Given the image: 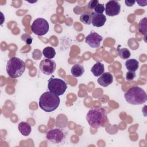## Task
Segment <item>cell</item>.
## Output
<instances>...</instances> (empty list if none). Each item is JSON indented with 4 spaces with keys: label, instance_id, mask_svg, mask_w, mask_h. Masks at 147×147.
<instances>
[{
    "label": "cell",
    "instance_id": "1",
    "mask_svg": "<svg viewBox=\"0 0 147 147\" xmlns=\"http://www.w3.org/2000/svg\"><path fill=\"white\" fill-rule=\"evenodd\" d=\"M86 120L92 127H104L108 123L107 111L102 107L93 106L88 110L86 115Z\"/></svg>",
    "mask_w": 147,
    "mask_h": 147
},
{
    "label": "cell",
    "instance_id": "2",
    "mask_svg": "<svg viewBox=\"0 0 147 147\" xmlns=\"http://www.w3.org/2000/svg\"><path fill=\"white\" fill-rule=\"evenodd\" d=\"M60 102V99L58 95L49 91L44 92L39 98L40 107L47 113L55 110L59 106Z\"/></svg>",
    "mask_w": 147,
    "mask_h": 147
},
{
    "label": "cell",
    "instance_id": "3",
    "mask_svg": "<svg viewBox=\"0 0 147 147\" xmlns=\"http://www.w3.org/2000/svg\"><path fill=\"white\" fill-rule=\"evenodd\" d=\"M124 97L127 103L133 105H141L145 103L147 100L146 92L137 86L132 87L128 89L125 92Z\"/></svg>",
    "mask_w": 147,
    "mask_h": 147
},
{
    "label": "cell",
    "instance_id": "4",
    "mask_svg": "<svg viewBox=\"0 0 147 147\" xmlns=\"http://www.w3.org/2000/svg\"><path fill=\"white\" fill-rule=\"evenodd\" d=\"M25 63L17 57H11L6 64V72L11 78H17L22 75L25 70Z\"/></svg>",
    "mask_w": 147,
    "mask_h": 147
},
{
    "label": "cell",
    "instance_id": "5",
    "mask_svg": "<svg viewBox=\"0 0 147 147\" xmlns=\"http://www.w3.org/2000/svg\"><path fill=\"white\" fill-rule=\"evenodd\" d=\"M67 131L61 128H55L49 130L46 134L48 141L53 144H61L67 138Z\"/></svg>",
    "mask_w": 147,
    "mask_h": 147
},
{
    "label": "cell",
    "instance_id": "6",
    "mask_svg": "<svg viewBox=\"0 0 147 147\" xmlns=\"http://www.w3.org/2000/svg\"><path fill=\"white\" fill-rule=\"evenodd\" d=\"M48 88L51 92L59 96L64 94L67 88V85L63 80L52 77L48 81Z\"/></svg>",
    "mask_w": 147,
    "mask_h": 147
},
{
    "label": "cell",
    "instance_id": "7",
    "mask_svg": "<svg viewBox=\"0 0 147 147\" xmlns=\"http://www.w3.org/2000/svg\"><path fill=\"white\" fill-rule=\"evenodd\" d=\"M31 29L34 34L37 36H44L48 33L49 29V25L44 18H38L33 22Z\"/></svg>",
    "mask_w": 147,
    "mask_h": 147
},
{
    "label": "cell",
    "instance_id": "8",
    "mask_svg": "<svg viewBox=\"0 0 147 147\" xmlns=\"http://www.w3.org/2000/svg\"><path fill=\"white\" fill-rule=\"evenodd\" d=\"M40 71L45 75H50L56 70V64L53 60L45 59L41 60L39 65Z\"/></svg>",
    "mask_w": 147,
    "mask_h": 147
},
{
    "label": "cell",
    "instance_id": "9",
    "mask_svg": "<svg viewBox=\"0 0 147 147\" xmlns=\"http://www.w3.org/2000/svg\"><path fill=\"white\" fill-rule=\"evenodd\" d=\"M105 10L107 16L111 17L117 16L121 11V5L117 1H109L106 3Z\"/></svg>",
    "mask_w": 147,
    "mask_h": 147
},
{
    "label": "cell",
    "instance_id": "10",
    "mask_svg": "<svg viewBox=\"0 0 147 147\" xmlns=\"http://www.w3.org/2000/svg\"><path fill=\"white\" fill-rule=\"evenodd\" d=\"M103 39L102 36L98 33L92 32L88 34L85 39L86 42L91 48H98Z\"/></svg>",
    "mask_w": 147,
    "mask_h": 147
},
{
    "label": "cell",
    "instance_id": "11",
    "mask_svg": "<svg viewBox=\"0 0 147 147\" xmlns=\"http://www.w3.org/2000/svg\"><path fill=\"white\" fill-rule=\"evenodd\" d=\"M91 24L94 26L101 27L103 26L106 21V17L103 14H98L95 12L91 13Z\"/></svg>",
    "mask_w": 147,
    "mask_h": 147
},
{
    "label": "cell",
    "instance_id": "12",
    "mask_svg": "<svg viewBox=\"0 0 147 147\" xmlns=\"http://www.w3.org/2000/svg\"><path fill=\"white\" fill-rule=\"evenodd\" d=\"M98 84L103 87H107L113 82V76L110 72H106L102 74L98 78Z\"/></svg>",
    "mask_w": 147,
    "mask_h": 147
},
{
    "label": "cell",
    "instance_id": "13",
    "mask_svg": "<svg viewBox=\"0 0 147 147\" xmlns=\"http://www.w3.org/2000/svg\"><path fill=\"white\" fill-rule=\"evenodd\" d=\"M18 129L21 134L24 136H29L32 131L30 125L25 121H22L18 123Z\"/></svg>",
    "mask_w": 147,
    "mask_h": 147
},
{
    "label": "cell",
    "instance_id": "14",
    "mask_svg": "<svg viewBox=\"0 0 147 147\" xmlns=\"http://www.w3.org/2000/svg\"><path fill=\"white\" fill-rule=\"evenodd\" d=\"M91 72L96 77L100 76L105 72L104 64L99 61L96 62L91 68Z\"/></svg>",
    "mask_w": 147,
    "mask_h": 147
},
{
    "label": "cell",
    "instance_id": "15",
    "mask_svg": "<svg viewBox=\"0 0 147 147\" xmlns=\"http://www.w3.org/2000/svg\"><path fill=\"white\" fill-rule=\"evenodd\" d=\"M125 67L129 71L136 72L139 67V62L135 59H128L125 62Z\"/></svg>",
    "mask_w": 147,
    "mask_h": 147
},
{
    "label": "cell",
    "instance_id": "16",
    "mask_svg": "<svg viewBox=\"0 0 147 147\" xmlns=\"http://www.w3.org/2000/svg\"><path fill=\"white\" fill-rule=\"evenodd\" d=\"M84 72V67L79 64H74L71 69V73L74 77H80L83 75Z\"/></svg>",
    "mask_w": 147,
    "mask_h": 147
},
{
    "label": "cell",
    "instance_id": "17",
    "mask_svg": "<svg viewBox=\"0 0 147 147\" xmlns=\"http://www.w3.org/2000/svg\"><path fill=\"white\" fill-rule=\"evenodd\" d=\"M42 54L45 57L49 59H52L55 57L56 55V52L53 47H47L43 49Z\"/></svg>",
    "mask_w": 147,
    "mask_h": 147
},
{
    "label": "cell",
    "instance_id": "18",
    "mask_svg": "<svg viewBox=\"0 0 147 147\" xmlns=\"http://www.w3.org/2000/svg\"><path fill=\"white\" fill-rule=\"evenodd\" d=\"M146 17H144L142 20H140V21L138 23V30L139 32L144 35L145 37L146 36Z\"/></svg>",
    "mask_w": 147,
    "mask_h": 147
},
{
    "label": "cell",
    "instance_id": "19",
    "mask_svg": "<svg viewBox=\"0 0 147 147\" xmlns=\"http://www.w3.org/2000/svg\"><path fill=\"white\" fill-rule=\"evenodd\" d=\"M118 56L122 59H127L130 56V52L127 48H118Z\"/></svg>",
    "mask_w": 147,
    "mask_h": 147
},
{
    "label": "cell",
    "instance_id": "20",
    "mask_svg": "<svg viewBox=\"0 0 147 147\" xmlns=\"http://www.w3.org/2000/svg\"><path fill=\"white\" fill-rule=\"evenodd\" d=\"M80 20L83 24L90 25L91 24V14L89 13H84L80 17Z\"/></svg>",
    "mask_w": 147,
    "mask_h": 147
},
{
    "label": "cell",
    "instance_id": "21",
    "mask_svg": "<svg viewBox=\"0 0 147 147\" xmlns=\"http://www.w3.org/2000/svg\"><path fill=\"white\" fill-rule=\"evenodd\" d=\"M95 13L98 14H103V11H105V6L104 4L102 3H98L96 6L94 8Z\"/></svg>",
    "mask_w": 147,
    "mask_h": 147
},
{
    "label": "cell",
    "instance_id": "22",
    "mask_svg": "<svg viewBox=\"0 0 147 147\" xmlns=\"http://www.w3.org/2000/svg\"><path fill=\"white\" fill-rule=\"evenodd\" d=\"M22 39L26 42V44H27L28 45H30L32 43V41H33V38H32V37L27 34H24L22 35Z\"/></svg>",
    "mask_w": 147,
    "mask_h": 147
},
{
    "label": "cell",
    "instance_id": "23",
    "mask_svg": "<svg viewBox=\"0 0 147 147\" xmlns=\"http://www.w3.org/2000/svg\"><path fill=\"white\" fill-rule=\"evenodd\" d=\"M136 77V73L135 72H131V71H128L126 74L125 78L128 81L133 80Z\"/></svg>",
    "mask_w": 147,
    "mask_h": 147
},
{
    "label": "cell",
    "instance_id": "24",
    "mask_svg": "<svg viewBox=\"0 0 147 147\" xmlns=\"http://www.w3.org/2000/svg\"><path fill=\"white\" fill-rule=\"evenodd\" d=\"M98 3H99V1L98 0L90 1L88 3V7L90 9H94V8L96 6V5Z\"/></svg>",
    "mask_w": 147,
    "mask_h": 147
},
{
    "label": "cell",
    "instance_id": "25",
    "mask_svg": "<svg viewBox=\"0 0 147 147\" xmlns=\"http://www.w3.org/2000/svg\"><path fill=\"white\" fill-rule=\"evenodd\" d=\"M125 5H126L127 6L130 7V6H132L133 5H134V3H136V1H135L126 0V1H125Z\"/></svg>",
    "mask_w": 147,
    "mask_h": 147
},
{
    "label": "cell",
    "instance_id": "26",
    "mask_svg": "<svg viewBox=\"0 0 147 147\" xmlns=\"http://www.w3.org/2000/svg\"><path fill=\"white\" fill-rule=\"evenodd\" d=\"M136 2L140 6H145L147 4V1H137Z\"/></svg>",
    "mask_w": 147,
    "mask_h": 147
}]
</instances>
